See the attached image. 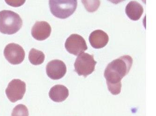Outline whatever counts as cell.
<instances>
[{"mask_svg": "<svg viewBox=\"0 0 156 116\" xmlns=\"http://www.w3.org/2000/svg\"><path fill=\"white\" fill-rule=\"evenodd\" d=\"M133 64V59L125 55L114 60L105 68L104 76L107 81L108 89L113 95L121 93L122 78L128 74Z\"/></svg>", "mask_w": 156, "mask_h": 116, "instance_id": "1", "label": "cell"}, {"mask_svg": "<svg viewBox=\"0 0 156 116\" xmlns=\"http://www.w3.org/2000/svg\"><path fill=\"white\" fill-rule=\"evenodd\" d=\"M22 18L18 14L11 10L0 11V32L11 35L17 33L22 27Z\"/></svg>", "mask_w": 156, "mask_h": 116, "instance_id": "2", "label": "cell"}, {"mask_svg": "<svg viewBox=\"0 0 156 116\" xmlns=\"http://www.w3.org/2000/svg\"><path fill=\"white\" fill-rule=\"evenodd\" d=\"M49 3L53 15L61 19H65L72 15L77 5L76 0H50Z\"/></svg>", "mask_w": 156, "mask_h": 116, "instance_id": "3", "label": "cell"}, {"mask_svg": "<svg viewBox=\"0 0 156 116\" xmlns=\"http://www.w3.org/2000/svg\"><path fill=\"white\" fill-rule=\"evenodd\" d=\"M96 63L93 55L83 53L77 56L74 66L78 75L86 77L94 71Z\"/></svg>", "mask_w": 156, "mask_h": 116, "instance_id": "4", "label": "cell"}, {"mask_svg": "<svg viewBox=\"0 0 156 116\" xmlns=\"http://www.w3.org/2000/svg\"><path fill=\"white\" fill-rule=\"evenodd\" d=\"M26 92V83L19 79H14L11 81L5 90L7 96L12 103L21 100Z\"/></svg>", "mask_w": 156, "mask_h": 116, "instance_id": "5", "label": "cell"}, {"mask_svg": "<svg viewBox=\"0 0 156 116\" xmlns=\"http://www.w3.org/2000/svg\"><path fill=\"white\" fill-rule=\"evenodd\" d=\"M66 50L75 56H79L88 49L85 40L77 34H72L67 39L65 43Z\"/></svg>", "mask_w": 156, "mask_h": 116, "instance_id": "6", "label": "cell"}, {"mask_svg": "<svg viewBox=\"0 0 156 116\" xmlns=\"http://www.w3.org/2000/svg\"><path fill=\"white\" fill-rule=\"evenodd\" d=\"M4 55L5 58L9 63L16 65L20 64L23 62L26 54L21 46L11 43L5 47Z\"/></svg>", "mask_w": 156, "mask_h": 116, "instance_id": "7", "label": "cell"}, {"mask_svg": "<svg viewBox=\"0 0 156 116\" xmlns=\"http://www.w3.org/2000/svg\"><path fill=\"white\" fill-rule=\"evenodd\" d=\"M46 71L48 76L54 80H58L63 77L67 72L66 64L63 61L55 59L47 64Z\"/></svg>", "mask_w": 156, "mask_h": 116, "instance_id": "8", "label": "cell"}, {"mask_svg": "<svg viewBox=\"0 0 156 116\" xmlns=\"http://www.w3.org/2000/svg\"><path fill=\"white\" fill-rule=\"evenodd\" d=\"M51 26L46 21L37 22L33 26L32 35L33 37L38 41H44L48 38L51 34Z\"/></svg>", "mask_w": 156, "mask_h": 116, "instance_id": "9", "label": "cell"}, {"mask_svg": "<svg viewBox=\"0 0 156 116\" xmlns=\"http://www.w3.org/2000/svg\"><path fill=\"white\" fill-rule=\"evenodd\" d=\"M109 37L108 34L101 30H97L90 34L89 42L95 49H101L108 44Z\"/></svg>", "mask_w": 156, "mask_h": 116, "instance_id": "10", "label": "cell"}, {"mask_svg": "<svg viewBox=\"0 0 156 116\" xmlns=\"http://www.w3.org/2000/svg\"><path fill=\"white\" fill-rule=\"evenodd\" d=\"M69 96V90L65 86L62 85H55L51 88L49 93L50 99L57 103L63 102L67 99Z\"/></svg>", "mask_w": 156, "mask_h": 116, "instance_id": "11", "label": "cell"}, {"mask_svg": "<svg viewBox=\"0 0 156 116\" xmlns=\"http://www.w3.org/2000/svg\"><path fill=\"white\" fill-rule=\"evenodd\" d=\"M125 12L130 20L133 21L138 20L144 13V8L138 2L132 1L127 4Z\"/></svg>", "mask_w": 156, "mask_h": 116, "instance_id": "12", "label": "cell"}, {"mask_svg": "<svg viewBox=\"0 0 156 116\" xmlns=\"http://www.w3.org/2000/svg\"><path fill=\"white\" fill-rule=\"evenodd\" d=\"M45 56L43 52L36 49H32L29 54V60L32 64L34 65H40L45 60Z\"/></svg>", "mask_w": 156, "mask_h": 116, "instance_id": "13", "label": "cell"}, {"mask_svg": "<svg viewBox=\"0 0 156 116\" xmlns=\"http://www.w3.org/2000/svg\"><path fill=\"white\" fill-rule=\"evenodd\" d=\"M11 116H29V111L26 105L18 104L12 111Z\"/></svg>", "mask_w": 156, "mask_h": 116, "instance_id": "14", "label": "cell"}, {"mask_svg": "<svg viewBox=\"0 0 156 116\" xmlns=\"http://www.w3.org/2000/svg\"><path fill=\"white\" fill-rule=\"evenodd\" d=\"M5 2L10 6L19 7L22 5L26 1H5Z\"/></svg>", "mask_w": 156, "mask_h": 116, "instance_id": "15", "label": "cell"}]
</instances>
